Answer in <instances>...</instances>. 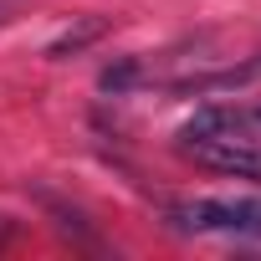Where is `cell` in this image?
I'll return each instance as SVG.
<instances>
[{
  "label": "cell",
  "mask_w": 261,
  "mask_h": 261,
  "mask_svg": "<svg viewBox=\"0 0 261 261\" xmlns=\"http://www.w3.org/2000/svg\"><path fill=\"white\" fill-rule=\"evenodd\" d=\"M174 230H215V236H241V241H261V200H190L169 210Z\"/></svg>",
  "instance_id": "1"
},
{
  "label": "cell",
  "mask_w": 261,
  "mask_h": 261,
  "mask_svg": "<svg viewBox=\"0 0 261 261\" xmlns=\"http://www.w3.org/2000/svg\"><path fill=\"white\" fill-rule=\"evenodd\" d=\"M179 149L195 164L215 169V174H236V179L261 185V144H246V139H185Z\"/></svg>",
  "instance_id": "2"
},
{
  "label": "cell",
  "mask_w": 261,
  "mask_h": 261,
  "mask_svg": "<svg viewBox=\"0 0 261 261\" xmlns=\"http://www.w3.org/2000/svg\"><path fill=\"white\" fill-rule=\"evenodd\" d=\"M108 31V21H97V16H87V21H77V26H67L51 46H46V62H67V57H77V51H87L97 36Z\"/></svg>",
  "instance_id": "5"
},
{
  "label": "cell",
  "mask_w": 261,
  "mask_h": 261,
  "mask_svg": "<svg viewBox=\"0 0 261 261\" xmlns=\"http://www.w3.org/2000/svg\"><path fill=\"white\" fill-rule=\"evenodd\" d=\"M185 139H246L261 144V108H200L185 128H179V144Z\"/></svg>",
  "instance_id": "3"
},
{
  "label": "cell",
  "mask_w": 261,
  "mask_h": 261,
  "mask_svg": "<svg viewBox=\"0 0 261 261\" xmlns=\"http://www.w3.org/2000/svg\"><path fill=\"white\" fill-rule=\"evenodd\" d=\"M251 82H261V51L256 57H246V62H230V67H215V72H190V77H174L169 82V92H179V97H205V92H236V87H251Z\"/></svg>",
  "instance_id": "4"
},
{
  "label": "cell",
  "mask_w": 261,
  "mask_h": 261,
  "mask_svg": "<svg viewBox=\"0 0 261 261\" xmlns=\"http://www.w3.org/2000/svg\"><path fill=\"white\" fill-rule=\"evenodd\" d=\"M144 82V57H118L113 67H102V77H97V87L108 92V97H118V92H128V87H139Z\"/></svg>",
  "instance_id": "7"
},
{
  "label": "cell",
  "mask_w": 261,
  "mask_h": 261,
  "mask_svg": "<svg viewBox=\"0 0 261 261\" xmlns=\"http://www.w3.org/2000/svg\"><path fill=\"white\" fill-rule=\"evenodd\" d=\"M41 205L57 215V230H62V236H72L77 246H97V236H92V225H87V215H82V210L62 205V200H57V195H46V190H41Z\"/></svg>",
  "instance_id": "6"
}]
</instances>
